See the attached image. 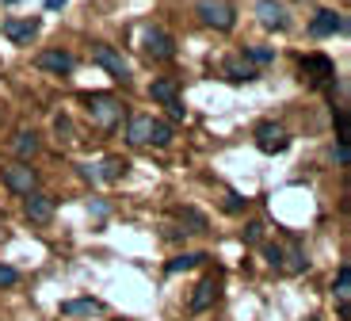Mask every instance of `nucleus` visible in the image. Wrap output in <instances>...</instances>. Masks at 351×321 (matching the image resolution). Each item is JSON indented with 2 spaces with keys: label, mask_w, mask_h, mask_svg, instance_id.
Here are the masks:
<instances>
[{
  "label": "nucleus",
  "mask_w": 351,
  "mask_h": 321,
  "mask_svg": "<svg viewBox=\"0 0 351 321\" xmlns=\"http://www.w3.org/2000/svg\"><path fill=\"white\" fill-rule=\"evenodd\" d=\"M19 283V272L12 264H0V287H16Z\"/></svg>",
  "instance_id": "a878e982"
},
{
  "label": "nucleus",
  "mask_w": 351,
  "mask_h": 321,
  "mask_svg": "<svg viewBox=\"0 0 351 321\" xmlns=\"http://www.w3.org/2000/svg\"><path fill=\"white\" fill-rule=\"evenodd\" d=\"M168 115H172L176 122H180V119H187V111H184V104H180V100H176V104H168Z\"/></svg>",
  "instance_id": "c756f323"
},
{
  "label": "nucleus",
  "mask_w": 351,
  "mask_h": 321,
  "mask_svg": "<svg viewBox=\"0 0 351 321\" xmlns=\"http://www.w3.org/2000/svg\"><path fill=\"white\" fill-rule=\"evenodd\" d=\"M195 12H199V19L206 27H214V31H233V23H237V16H233V8H229L226 0H199Z\"/></svg>",
  "instance_id": "f03ea898"
},
{
  "label": "nucleus",
  "mask_w": 351,
  "mask_h": 321,
  "mask_svg": "<svg viewBox=\"0 0 351 321\" xmlns=\"http://www.w3.org/2000/svg\"><path fill=\"white\" fill-rule=\"evenodd\" d=\"M46 8H50V12H58V8H65V0H46Z\"/></svg>",
  "instance_id": "2f4dec72"
},
{
  "label": "nucleus",
  "mask_w": 351,
  "mask_h": 321,
  "mask_svg": "<svg viewBox=\"0 0 351 321\" xmlns=\"http://www.w3.org/2000/svg\"><path fill=\"white\" fill-rule=\"evenodd\" d=\"M80 168H84L88 180L104 184V180H119V176H126V168H130V165H126L123 157H107L104 165H80Z\"/></svg>",
  "instance_id": "ddd939ff"
},
{
  "label": "nucleus",
  "mask_w": 351,
  "mask_h": 321,
  "mask_svg": "<svg viewBox=\"0 0 351 321\" xmlns=\"http://www.w3.org/2000/svg\"><path fill=\"white\" fill-rule=\"evenodd\" d=\"M35 65H38V69H46V73H58V77H62V73H73L77 58H73L69 50H43L35 58Z\"/></svg>",
  "instance_id": "f8f14e48"
},
{
  "label": "nucleus",
  "mask_w": 351,
  "mask_h": 321,
  "mask_svg": "<svg viewBox=\"0 0 351 321\" xmlns=\"http://www.w3.org/2000/svg\"><path fill=\"white\" fill-rule=\"evenodd\" d=\"M153 138V115H134L130 126H126V142L130 146H149Z\"/></svg>",
  "instance_id": "dca6fc26"
},
{
  "label": "nucleus",
  "mask_w": 351,
  "mask_h": 321,
  "mask_svg": "<svg viewBox=\"0 0 351 321\" xmlns=\"http://www.w3.org/2000/svg\"><path fill=\"white\" fill-rule=\"evenodd\" d=\"M302 77H306L309 85H325V80L336 77V65L325 54H309V58H302Z\"/></svg>",
  "instance_id": "6e6552de"
},
{
  "label": "nucleus",
  "mask_w": 351,
  "mask_h": 321,
  "mask_svg": "<svg viewBox=\"0 0 351 321\" xmlns=\"http://www.w3.org/2000/svg\"><path fill=\"white\" fill-rule=\"evenodd\" d=\"M226 77L233 80V85H245V80H252V77H256V69L237 54V58H229V61H226Z\"/></svg>",
  "instance_id": "6ab92c4d"
},
{
  "label": "nucleus",
  "mask_w": 351,
  "mask_h": 321,
  "mask_svg": "<svg viewBox=\"0 0 351 321\" xmlns=\"http://www.w3.org/2000/svg\"><path fill=\"white\" fill-rule=\"evenodd\" d=\"M241 58H245L248 65H267V61H275V50L271 46H245Z\"/></svg>",
  "instance_id": "412c9836"
},
{
  "label": "nucleus",
  "mask_w": 351,
  "mask_h": 321,
  "mask_svg": "<svg viewBox=\"0 0 351 321\" xmlns=\"http://www.w3.org/2000/svg\"><path fill=\"white\" fill-rule=\"evenodd\" d=\"M38 16H27V19H4V38L8 43H16V46H27L31 38L38 35Z\"/></svg>",
  "instance_id": "9d476101"
},
{
  "label": "nucleus",
  "mask_w": 351,
  "mask_h": 321,
  "mask_svg": "<svg viewBox=\"0 0 351 321\" xmlns=\"http://www.w3.org/2000/svg\"><path fill=\"white\" fill-rule=\"evenodd\" d=\"M202 261H206V252H180V256H172V261L165 264V272L168 276H176V272H191V268H199Z\"/></svg>",
  "instance_id": "a211bd4d"
},
{
  "label": "nucleus",
  "mask_w": 351,
  "mask_h": 321,
  "mask_svg": "<svg viewBox=\"0 0 351 321\" xmlns=\"http://www.w3.org/2000/svg\"><path fill=\"white\" fill-rule=\"evenodd\" d=\"M309 321H317V318H309Z\"/></svg>",
  "instance_id": "72a5a7b5"
},
{
  "label": "nucleus",
  "mask_w": 351,
  "mask_h": 321,
  "mask_svg": "<svg viewBox=\"0 0 351 321\" xmlns=\"http://www.w3.org/2000/svg\"><path fill=\"white\" fill-rule=\"evenodd\" d=\"M332 161L336 165H348V142H336L332 146Z\"/></svg>",
  "instance_id": "c85d7f7f"
},
{
  "label": "nucleus",
  "mask_w": 351,
  "mask_h": 321,
  "mask_svg": "<svg viewBox=\"0 0 351 321\" xmlns=\"http://www.w3.org/2000/svg\"><path fill=\"white\" fill-rule=\"evenodd\" d=\"M99 313H104L99 298H69V302H62V318H99Z\"/></svg>",
  "instance_id": "2eb2a0df"
},
{
  "label": "nucleus",
  "mask_w": 351,
  "mask_h": 321,
  "mask_svg": "<svg viewBox=\"0 0 351 321\" xmlns=\"http://www.w3.org/2000/svg\"><path fill=\"white\" fill-rule=\"evenodd\" d=\"M214 302H218V279L206 276L199 287H195V295L187 298V310H191V313H202V310H210Z\"/></svg>",
  "instance_id": "4468645a"
},
{
  "label": "nucleus",
  "mask_w": 351,
  "mask_h": 321,
  "mask_svg": "<svg viewBox=\"0 0 351 321\" xmlns=\"http://www.w3.org/2000/svg\"><path fill=\"white\" fill-rule=\"evenodd\" d=\"M256 16H260L263 27H271V31H287L290 27L287 4H279V0H256Z\"/></svg>",
  "instance_id": "1a4fd4ad"
},
{
  "label": "nucleus",
  "mask_w": 351,
  "mask_h": 321,
  "mask_svg": "<svg viewBox=\"0 0 351 321\" xmlns=\"http://www.w3.org/2000/svg\"><path fill=\"white\" fill-rule=\"evenodd\" d=\"M263 256H267V264H271V268H282V261H287L279 245H263Z\"/></svg>",
  "instance_id": "393cba45"
},
{
  "label": "nucleus",
  "mask_w": 351,
  "mask_h": 321,
  "mask_svg": "<svg viewBox=\"0 0 351 321\" xmlns=\"http://www.w3.org/2000/svg\"><path fill=\"white\" fill-rule=\"evenodd\" d=\"M241 237H245V245H260V237H263V222H248Z\"/></svg>",
  "instance_id": "b1692460"
},
{
  "label": "nucleus",
  "mask_w": 351,
  "mask_h": 321,
  "mask_svg": "<svg viewBox=\"0 0 351 321\" xmlns=\"http://www.w3.org/2000/svg\"><path fill=\"white\" fill-rule=\"evenodd\" d=\"M12 146H16V153L27 161V157H35V153H38V134H35V131H19Z\"/></svg>",
  "instance_id": "aec40b11"
},
{
  "label": "nucleus",
  "mask_w": 351,
  "mask_h": 321,
  "mask_svg": "<svg viewBox=\"0 0 351 321\" xmlns=\"http://www.w3.org/2000/svg\"><path fill=\"white\" fill-rule=\"evenodd\" d=\"M84 107H88V119H92V126H99V131H114V126L123 122V104H119L114 96H107V92L84 96Z\"/></svg>",
  "instance_id": "f257e3e1"
},
{
  "label": "nucleus",
  "mask_w": 351,
  "mask_h": 321,
  "mask_svg": "<svg viewBox=\"0 0 351 321\" xmlns=\"http://www.w3.org/2000/svg\"><path fill=\"white\" fill-rule=\"evenodd\" d=\"M0 176H4V188L16 191V195H31V191L38 188V173L27 165V161H16V165H8Z\"/></svg>",
  "instance_id": "20e7f679"
},
{
  "label": "nucleus",
  "mask_w": 351,
  "mask_h": 321,
  "mask_svg": "<svg viewBox=\"0 0 351 321\" xmlns=\"http://www.w3.org/2000/svg\"><path fill=\"white\" fill-rule=\"evenodd\" d=\"M92 61H96L99 69H107L114 80H130V61L123 58V54L114 50V46H107V43H96L92 46Z\"/></svg>",
  "instance_id": "7ed1b4c3"
},
{
  "label": "nucleus",
  "mask_w": 351,
  "mask_h": 321,
  "mask_svg": "<svg viewBox=\"0 0 351 321\" xmlns=\"http://www.w3.org/2000/svg\"><path fill=\"white\" fill-rule=\"evenodd\" d=\"M149 96L153 100H157V104H176V100H180V85H176L172 77H160V80H153L149 85Z\"/></svg>",
  "instance_id": "f3484780"
},
{
  "label": "nucleus",
  "mask_w": 351,
  "mask_h": 321,
  "mask_svg": "<svg viewBox=\"0 0 351 321\" xmlns=\"http://www.w3.org/2000/svg\"><path fill=\"white\" fill-rule=\"evenodd\" d=\"M141 46H145V54H149L153 61H172L176 58V43L160 31V27H149V31L141 35Z\"/></svg>",
  "instance_id": "423d86ee"
},
{
  "label": "nucleus",
  "mask_w": 351,
  "mask_h": 321,
  "mask_svg": "<svg viewBox=\"0 0 351 321\" xmlns=\"http://www.w3.org/2000/svg\"><path fill=\"white\" fill-rule=\"evenodd\" d=\"M226 210H229V214H241V210H245V199H241L237 191H229V195H226Z\"/></svg>",
  "instance_id": "bb28decb"
},
{
  "label": "nucleus",
  "mask_w": 351,
  "mask_h": 321,
  "mask_svg": "<svg viewBox=\"0 0 351 321\" xmlns=\"http://www.w3.org/2000/svg\"><path fill=\"white\" fill-rule=\"evenodd\" d=\"M23 214L35 222V226H46L53 218V195H46V191H31L23 203Z\"/></svg>",
  "instance_id": "9b49d317"
},
{
  "label": "nucleus",
  "mask_w": 351,
  "mask_h": 321,
  "mask_svg": "<svg viewBox=\"0 0 351 321\" xmlns=\"http://www.w3.org/2000/svg\"><path fill=\"white\" fill-rule=\"evenodd\" d=\"M282 268H290V272H306V256H302L298 249H290V264H282Z\"/></svg>",
  "instance_id": "cd10ccee"
},
{
  "label": "nucleus",
  "mask_w": 351,
  "mask_h": 321,
  "mask_svg": "<svg viewBox=\"0 0 351 321\" xmlns=\"http://www.w3.org/2000/svg\"><path fill=\"white\" fill-rule=\"evenodd\" d=\"M252 138H256V149H260V153H282V149L290 146L287 131H282L279 122H260Z\"/></svg>",
  "instance_id": "39448f33"
},
{
  "label": "nucleus",
  "mask_w": 351,
  "mask_h": 321,
  "mask_svg": "<svg viewBox=\"0 0 351 321\" xmlns=\"http://www.w3.org/2000/svg\"><path fill=\"white\" fill-rule=\"evenodd\" d=\"M348 291H351V264H340V276H336V298H340V310L348 306Z\"/></svg>",
  "instance_id": "4be33fe9"
},
{
  "label": "nucleus",
  "mask_w": 351,
  "mask_h": 321,
  "mask_svg": "<svg viewBox=\"0 0 351 321\" xmlns=\"http://www.w3.org/2000/svg\"><path fill=\"white\" fill-rule=\"evenodd\" d=\"M4 4H16V0H4Z\"/></svg>",
  "instance_id": "473e14b6"
},
{
  "label": "nucleus",
  "mask_w": 351,
  "mask_h": 321,
  "mask_svg": "<svg viewBox=\"0 0 351 321\" xmlns=\"http://www.w3.org/2000/svg\"><path fill=\"white\" fill-rule=\"evenodd\" d=\"M348 35V19L340 16V12H332V8H325V12H317L313 16V23H309V35L313 38H328V35Z\"/></svg>",
  "instance_id": "0eeeda50"
},
{
  "label": "nucleus",
  "mask_w": 351,
  "mask_h": 321,
  "mask_svg": "<svg viewBox=\"0 0 351 321\" xmlns=\"http://www.w3.org/2000/svg\"><path fill=\"white\" fill-rule=\"evenodd\" d=\"M58 134H65V138H73V122L65 119V115H62V119H58Z\"/></svg>",
  "instance_id": "7c9ffc66"
},
{
  "label": "nucleus",
  "mask_w": 351,
  "mask_h": 321,
  "mask_svg": "<svg viewBox=\"0 0 351 321\" xmlns=\"http://www.w3.org/2000/svg\"><path fill=\"white\" fill-rule=\"evenodd\" d=\"M172 142V126L168 122H160V119H153V138H149V146H168Z\"/></svg>",
  "instance_id": "5701e85b"
}]
</instances>
